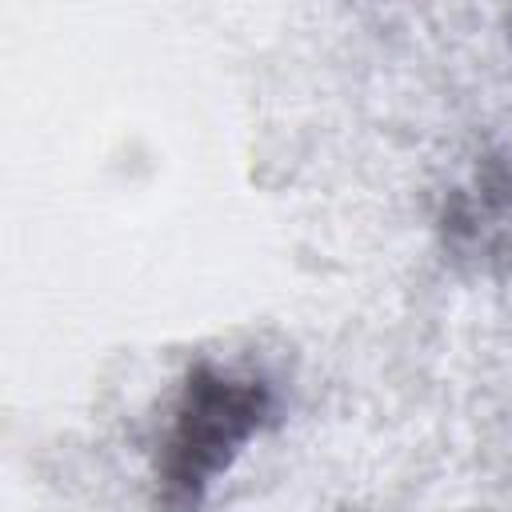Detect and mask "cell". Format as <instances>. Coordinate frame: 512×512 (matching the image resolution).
I'll use <instances>...</instances> for the list:
<instances>
[{
	"label": "cell",
	"mask_w": 512,
	"mask_h": 512,
	"mask_svg": "<svg viewBox=\"0 0 512 512\" xmlns=\"http://www.w3.org/2000/svg\"><path fill=\"white\" fill-rule=\"evenodd\" d=\"M272 420V388L216 364H196L172 408L156 456V488L168 512H196L240 448Z\"/></svg>",
	"instance_id": "1"
}]
</instances>
